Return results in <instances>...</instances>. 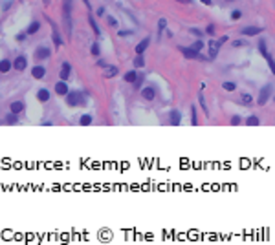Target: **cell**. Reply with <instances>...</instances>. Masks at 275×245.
Returning <instances> with one entry per match:
<instances>
[{"label": "cell", "instance_id": "e0dca14e", "mask_svg": "<svg viewBox=\"0 0 275 245\" xmlns=\"http://www.w3.org/2000/svg\"><path fill=\"white\" fill-rule=\"evenodd\" d=\"M149 44H150V40H149V39H143V40L136 46V53L138 55H143V53H145V50L149 48Z\"/></svg>", "mask_w": 275, "mask_h": 245}, {"label": "cell", "instance_id": "e575fe53", "mask_svg": "<svg viewBox=\"0 0 275 245\" xmlns=\"http://www.w3.org/2000/svg\"><path fill=\"white\" fill-rule=\"evenodd\" d=\"M240 17H242V13H240V11H239V9L231 11V19H233V20H239Z\"/></svg>", "mask_w": 275, "mask_h": 245}, {"label": "cell", "instance_id": "1f68e13d", "mask_svg": "<svg viewBox=\"0 0 275 245\" xmlns=\"http://www.w3.org/2000/svg\"><path fill=\"white\" fill-rule=\"evenodd\" d=\"M259 50H261V55H266V53H268V50H266V42H264V39H261V40H259Z\"/></svg>", "mask_w": 275, "mask_h": 245}, {"label": "cell", "instance_id": "f5cc1de1", "mask_svg": "<svg viewBox=\"0 0 275 245\" xmlns=\"http://www.w3.org/2000/svg\"><path fill=\"white\" fill-rule=\"evenodd\" d=\"M227 2H231V0H227Z\"/></svg>", "mask_w": 275, "mask_h": 245}, {"label": "cell", "instance_id": "db71d44e", "mask_svg": "<svg viewBox=\"0 0 275 245\" xmlns=\"http://www.w3.org/2000/svg\"><path fill=\"white\" fill-rule=\"evenodd\" d=\"M273 101H275V97H273Z\"/></svg>", "mask_w": 275, "mask_h": 245}, {"label": "cell", "instance_id": "6da1fadb", "mask_svg": "<svg viewBox=\"0 0 275 245\" xmlns=\"http://www.w3.org/2000/svg\"><path fill=\"white\" fill-rule=\"evenodd\" d=\"M66 103L70 104V106H83L86 101L83 93L81 92H68V95H66Z\"/></svg>", "mask_w": 275, "mask_h": 245}, {"label": "cell", "instance_id": "7c38bea8", "mask_svg": "<svg viewBox=\"0 0 275 245\" xmlns=\"http://www.w3.org/2000/svg\"><path fill=\"white\" fill-rule=\"evenodd\" d=\"M141 97H143L145 101H152V99L156 97L154 88H150V86H149V88H143V90H141Z\"/></svg>", "mask_w": 275, "mask_h": 245}, {"label": "cell", "instance_id": "83f0119b", "mask_svg": "<svg viewBox=\"0 0 275 245\" xmlns=\"http://www.w3.org/2000/svg\"><path fill=\"white\" fill-rule=\"evenodd\" d=\"M134 66H136V68H143V66H145L143 55H136V59H134Z\"/></svg>", "mask_w": 275, "mask_h": 245}, {"label": "cell", "instance_id": "ac0fdd59", "mask_svg": "<svg viewBox=\"0 0 275 245\" xmlns=\"http://www.w3.org/2000/svg\"><path fill=\"white\" fill-rule=\"evenodd\" d=\"M37 99H39L41 103H48V101H50V92H48L46 88L39 90V92H37Z\"/></svg>", "mask_w": 275, "mask_h": 245}, {"label": "cell", "instance_id": "277c9868", "mask_svg": "<svg viewBox=\"0 0 275 245\" xmlns=\"http://www.w3.org/2000/svg\"><path fill=\"white\" fill-rule=\"evenodd\" d=\"M48 22L52 24V35H53V42H55V48L59 50L61 48V44H63V39H61V35H59V29H57V24H53L50 19H48Z\"/></svg>", "mask_w": 275, "mask_h": 245}, {"label": "cell", "instance_id": "5bb4252c", "mask_svg": "<svg viewBox=\"0 0 275 245\" xmlns=\"http://www.w3.org/2000/svg\"><path fill=\"white\" fill-rule=\"evenodd\" d=\"M2 121H4V125H17V123H19V114H13V112H9V114L2 119Z\"/></svg>", "mask_w": 275, "mask_h": 245}, {"label": "cell", "instance_id": "f6af8a7d", "mask_svg": "<svg viewBox=\"0 0 275 245\" xmlns=\"http://www.w3.org/2000/svg\"><path fill=\"white\" fill-rule=\"evenodd\" d=\"M128 35H132V31H119V37H128Z\"/></svg>", "mask_w": 275, "mask_h": 245}, {"label": "cell", "instance_id": "816d5d0a", "mask_svg": "<svg viewBox=\"0 0 275 245\" xmlns=\"http://www.w3.org/2000/svg\"><path fill=\"white\" fill-rule=\"evenodd\" d=\"M42 2H44V6H48V4H50L52 0H42Z\"/></svg>", "mask_w": 275, "mask_h": 245}, {"label": "cell", "instance_id": "5b68a950", "mask_svg": "<svg viewBox=\"0 0 275 245\" xmlns=\"http://www.w3.org/2000/svg\"><path fill=\"white\" fill-rule=\"evenodd\" d=\"M26 66H28V61H26V57H24V55H19V57L13 61V68H15V70H19V72L26 70Z\"/></svg>", "mask_w": 275, "mask_h": 245}, {"label": "cell", "instance_id": "7a4b0ae2", "mask_svg": "<svg viewBox=\"0 0 275 245\" xmlns=\"http://www.w3.org/2000/svg\"><path fill=\"white\" fill-rule=\"evenodd\" d=\"M70 13H72V0H64V24H66L68 35H72V19H70Z\"/></svg>", "mask_w": 275, "mask_h": 245}, {"label": "cell", "instance_id": "3957f363", "mask_svg": "<svg viewBox=\"0 0 275 245\" xmlns=\"http://www.w3.org/2000/svg\"><path fill=\"white\" fill-rule=\"evenodd\" d=\"M272 88H273V86L270 84V83H268L264 88H261V93H259V99H257V103H259L261 106H264L266 103H268V99L272 97Z\"/></svg>", "mask_w": 275, "mask_h": 245}, {"label": "cell", "instance_id": "44dd1931", "mask_svg": "<svg viewBox=\"0 0 275 245\" xmlns=\"http://www.w3.org/2000/svg\"><path fill=\"white\" fill-rule=\"evenodd\" d=\"M79 125H81V126H88V125H92V115H90V114L81 115V119H79Z\"/></svg>", "mask_w": 275, "mask_h": 245}, {"label": "cell", "instance_id": "7bdbcfd3", "mask_svg": "<svg viewBox=\"0 0 275 245\" xmlns=\"http://www.w3.org/2000/svg\"><path fill=\"white\" fill-rule=\"evenodd\" d=\"M24 39H26V33H20V35H17V40H19V42H22Z\"/></svg>", "mask_w": 275, "mask_h": 245}, {"label": "cell", "instance_id": "d4e9b609", "mask_svg": "<svg viewBox=\"0 0 275 245\" xmlns=\"http://www.w3.org/2000/svg\"><path fill=\"white\" fill-rule=\"evenodd\" d=\"M259 123L261 121H259V117H255V115H250V117L246 119V125L248 126H259Z\"/></svg>", "mask_w": 275, "mask_h": 245}, {"label": "cell", "instance_id": "836d02e7", "mask_svg": "<svg viewBox=\"0 0 275 245\" xmlns=\"http://www.w3.org/2000/svg\"><path fill=\"white\" fill-rule=\"evenodd\" d=\"M158 28H160V31H163V29L167 28V20H165V19H160V20H158Z\"/></svg>", "mask_w": 275, "mask_h": 245}, {"label": "cell", "instance_id": "cb8c5ba5", "mask_svg": "<svg viewBox=\"0 0 275 245\" xmlns=\"http://www.w3.org/2000/svg\"><path fill=\"white\" fill-rule=\"evenodd\" d=\"M88 22H90V26H92V29H94V33L97 35V37H99V35H101V29H99V26L95 24V20H94V17H92V15L88 17Z\"/></svg>", "mask_w": 275, "mask_h": 245}, {"label": "cell", "instance_id": "8fae6325", "mask_svg": "<svg viewBox=\"0 0 275 245\" xmlns=\"http://www.w3.org/2000/svg\"><path fill=\"white\" fill-rule=\"evenodd\" d=\"M35 57L41 59V61H42V59H48V57H50V50H48L46 46H39L37 51H35Z\"/></svg>", "mask_w": 275, "mask_h": 245}, {"label": "cell", "instance_id": "ab89813d", "mask_svg": "<svg viewBox=\"0 0 275 245\" xmlns=\"http://www.w3.org/2000/svg\"><path fill=\"white\" fill-rule=\"evenodd\" d=\"M233 46H235V48H240V46H246V40H235V42H233Z\"/></svg>", "mask_w": 275, "mask_h": 245}, {"label": "cell", "instance_id": "7402d4cb", "mask_svg": "<svg viewBox=\"0 0 275 245\" xmlns=\"http://www.w3.org/2000/svg\"><path fill=\"white\" fill-rule=\"evenodd\" d=\"M136 79H138V73L134 72V70L125 73V81H127V83H132V84H134V83H136Z\"/></svg>", "mask_w": 275, "mask_h": 245}, {"label": "cell", "instance_id": "30bf717a", "mask_svg": "<svg viewBox=\"0 0 275 245\" xmlns=\"http://www.w3.org/2000/svg\"><path fill=\"white\" fill-rule=\"evenodd\" d=\"M55 93H57V95H68V84L64 83L63 79L55 84Z\"/></svg>", "mask_w": 275, "mask_h": 245}, {"label": "cell", "instance_id": "4316f807", "mask_svg": "<svg viewBox=\"0 0 275 245\" xmlns=\"http://www.w3.org/2000/svg\"><path fill=\"white\" fill-rule=\"evenodd\" d=\"M222 88L226 90V92H235V90H237V84L227 81V83H222Z\"/></svg>", "mask_w": 275, "mask_h": 245}, {"label": "cell", "instance_id": "9a60e30c", "mask_svg": "<svg viewBox=\"0 0 275 245\" xmlns=\"http://www.w3.org/2000/svg\"><path fill=\"white\" fill-rule=\"evenodd\" d=\"M31 75L35 79H42L46 75V68L44 66H35V68H31Z\"/></svg>", "mask_w": 275, "mask_h": 245}, {"label": "cell", "instance_id": "4fadbf2b", "mask_svg": "<svg viewBox=\"0 0 275 245\" xmlns=\"http://www.w3.org/2000/svg\"><path fill=\"white\" fill-rule=\"evenodd\" d=\"M9 112H13V114H20V112H24V103L22 101H13L9 104Z\"/></svg>", "mask_w": 275, "mask_h": 245}, {"label": "cell", "instance_id": "52a82bcc", "mask_svg": "<svg viewBox=\"0 0 275 245\" xmlns=\"http://www.w3.org/2000/svg\"><path fill=\"white\" fill-rule=\"evenodd\" d=\"M222 44H220V40H209V59H215L216 55H218V48H220Z\"/></svg>", "mask_w": 275, "mask_h": 245}, {"label": "cell", "instance_id": "8992f818", "mask_svg": "<svg viewBox=\"0 0 275 245\" xmlns=\"http://www.w3.org/2000/svg\"><path fill=\"white\" fill-rule=\"evenodd\" d=\"M180 51L185 55L187 59H204V57L200 55V51H196V50H193V48H180Z\"/></svg>", "mask_w": 275, "mask_h": 245}, {"label": "cell", "instance_id": "f35d334b", "mask_svg": "<svg viewBox=\"0 0 275 245\" xmlns=\"http://www.w3.org/2000/svg\"><path fill=\"white\" fill-rule=\"evenodd\" d=\"M9 6H11V0H4V4H2V9L8 11V9H9Z\"/></svg>", "mask_w": 275, "mask_h": 245}, {"label": "cell", "instance_id": "2e32d148", "mask_svg": "<svg viewBox=\"0 0 275 245\" xmlns=\"http://www.w3.org/2000/svg\"><path fill=\"white\" fill-rule=\"evenodd\" d=\"M70 72H72V66H70V62H63V66H61V79H63V81H66V79L70 77Z\"/></svg>", "mask_w": 275, "mask_h": 245}, {"label": "cell", "instance_id": "bcb514c9", "mask_svg": "<svg viewBox=\"0 0 275 245\" xmlns=\"http://www.w3.org/2000/svg\"><path fill=\"white\" fill-rule=\"evenodd\" d=\"M97 15L103 17V15H105V8H99V9H97Z\"/></svg>", "mask_w": 275, "mask_h": 245}, {"label": "cell", "instance_id": "d6986e66", "mask_svg": "<svg viewBox=\"0 0 275 245\" xmlns=\"http://www.w3.org/2000/svg\"><path fill=\"white\" fill-rule=\"evenodd\" d=\"M117 72H119V68H116V66H106V70H105V79H112V77H116Z\"/></svg>", "mask_w": 275, "mask_h": 245}, {"label": "cell", "instance_id": "9c48e42d", "mask_svg": "<svg viewBox=\"0 0 275 245\" xmlns=\"http://www.w3.org/2000/svg\"><path fill=\"white\" fill-rule=\"evenodd\" d=\"M169 121H171V126H180V123H182V114L178 112V110H172V112H171Z\"/></svg>", "mask_w": 275, "mask_h": 245}, {"label": "cell", "instance_id": "74e56055", "mask_svg": "<svg viewBox=\"0 0 275 245\" xmlns=\"http://www.w3.org/2000/svg\"><path fill=\"white\" fill-rule=\"evenodd\" d=\"M231 125H233V126H239V125H240V117H239V115L231 117Z\"/></svg>", "mask_w": 275, "mask_h": 245}, {"label": "cell", "instance_id": "60d3db41", "mask_svg": "<svg viewBox=\"0 0 275 245\" xmlns=\"http://www.w3.org/2000/svg\"><path fill=\"white\" fill-rule=\"evenodd\" d=\"M108 24H110V26H117V20L114 19V17H108Z\"/></svg>", "mask_w": 275, "mask_h": 245}, {"label": "cell", "instance_id": "484cf974", "mask_svg": "<svg viewBox=\"0 0 275 245\" xmlns=\"http://www.w3.org/2000/svg\"><path fill=\"white\" fill-rule=\"evenodd\" d=\"M262 57H264L266 61H268V64H270V70H272V73L275 75V61L272 59V55H270V53H266V55H262Z\"/></svg>", "mask_w": 275, "mask_h": 245}, {"label": "cell", "instance_id": "603a6c76", "mask_svg": "<svg viewBox=\"0 0 275 245\" xmlns=\"http://www.w3.org/2000/svg\"><path fill=\"white\" fill-rule=\"evenodd\" d=\"M39 28H41V24L35 20V22H31V24H30V28H28V31H26V33H28V35H33V33L39 31Z\"/></svg>", "mask_w": 275, "mask_h": 245}, {"label": "cell", "instance_id": "f1b7e54d", "mask_svg": "<svg viewBox=\"0 0 275 245\" xmlns=\"http://www.w3.org/2000/svg\"><path fill=\"white\" fill-rule=\"evenodd\" d=\"M198 103H200V106H202V110H204V114L207 115V103H205V97L202 95V93L198 95Z\"/></svg>", "mask_w": 275, "mask_h": 245}, {"label": "cell", "instance_id": "ba28073f", "mask_svg": "<svg viewBox=\"0 0 275 245\" xmlns=\"http://www.w3.org/2000/svg\"><path fill=\"white\" fill-rule=\"evenodd\" d=\"M262 33V28H257V26H248L242 29V35L246 37H255V35H261Z\"/></svg>", "mask_w": 275, "mask_h": 245}, {"label": "cell", "instance_id": "d590c367", "mask_svg": "<svg viewBox=\"0 0 275 245\" xmlns=\"http://www.w3.org/2000/svg\"><path fill=\"white\" fill-rule=\"evenodd\" d=\"M92 55H94V57H97V55H99V44H97V42L92 44Z\"/></svg>", "mask_w": 275, "mask_h": 245}, {"label": "cell", "instance_id": "681fc988", "mask_svg": "<svg viewBox=\"0 0 275 245\" xmlns=\"http://www.w3.org/2000/svg\"><path fill=\"white\" fill-rule=\"evenodd\" d=\"M202 2H204L205 6H211V0H202Z\"/></svg>", "mask_w": 275, "mask_h": 245}, {"label": "cell", "instance_id": "c3c4849f", "mask_svg": "<svg viewBox=\"0 0 275 245\" xmlns=\"http://www.w3.org/2000/svg\"><path fill=\"white\" fill-rule=\"evenodd\" d=\"M97 66H105V68H106V62H105V61H97Z\"/></svg>", "mask_w": 275, "mask_h": 245}, {"label": "cell", "instance_id": "f546056e", "mask_svg": "<svg viewBox=\"0 0 275 245\" xmlns=\"http://www.w3.org/2000/svg\"><path fill=\"white\" fill-rule=\"evenodd\" d=\"M196 123H198V121H196V108H194V104H193V106H191V125L196 126Z\"/></svg>", "mask_w": 275, "mask_h": 245}, {"label": "cell", "instance_id": "8d00e7d4", "mask_svg": "<svg viewBox=\"0 0 275 245\" xmlns=\"http://www.w3.org/2000/svg\"><path fill=\"white\" fill-rule=\"evenodd\" d=\"M141 83H143V75H138L136 83H134V88H141Z\"/></svg>", "mask_w": 275, "mask_h": 245}, {"label": "cell", "instance_id": "d6a6232c", "mask_svg": "<svg viewBox=\"0 0 275 245\" xmlns=\"http://www.w3.org/2000/svg\"><path fill=\"white\" fill-rule=\"evenodd\" d=\"M191 48H193V50H196V51H202V48H204V42H202L200 39H198L196 42H194L193 46H191Z\"/></svg>", "mask_w": 275, "mask_h": 245}, {"label": "cell", "instance_id": "7dc6e473", "mask_svg": "<svg viewBox=\"0 0 275 245\" xmlns=\"http://www.w3.org/2000/svg\"><path fill=\"white\" fill-rule=\"evenodd\" d=\"M176 2H182V4H193V0H176Z\"/></svg>", "mask_w": 275, "mask_h": 245}, {"label": "cell", "instance_id": "f907efd6", "mask_svg": "<svg viewBox=\"0 0 275 245\" xmlns=\"http://www.w3.org/2000/svg\"><path fill=\"white\" fill-rule=\"evenodd\" d=\"M83 2H85L86 6H88V9H90V0H83Z\"/></svg>", "mask_w": 275, "mask_h": 245}, {"label": "cell", "instance_id": "ffe728a7", "mask_svg": "<svg viewBox=\"0 0 275 245\" xmlns=\"http://www.w3.org/2000/svg\"><path fill=\"white\" fill-rule=\"evenodd\" d=\"M11 66H13V64H11V61L4 59V61L0 62V72H2V73H8V72L11 70Z\"/></svg>", "mask_w": 275, "mask_h": 245}, {"label": "cell", "instance_id": "4dcf8cb0", "mask_svg": "<svg viewBox=\"0 0 275 245\" xmlns=\"http://www.w3.org/2000/svg\"><path fill=\"white\" fill-rule=\"evenodd\" d=\"M240 101H242L244 104H251V101H253V97L250 95V93H242V95H240Z\"/></svg>", "mask_w": 275, "mask_h": 245}, {"label": "cell", "instance_id": "ee69618b", "mask_svg": "<svg viewBox=\"0 0 275 245\" xmlns=\"http://www.w3.org/2000/svg\"><path fill=\"white\" fill-rule=\"evenodd\" d=\"M205 31L209 33V35H213V33H215V26H207V29H205Z\"/></svg>", "mask_w": 275, "mask_h": 245}, {"label": "cell", "instance_id": "b9f144b4", "mask_svg": "<svg viewBox=\"0 0 275 245\" xmlns=\"http://www.w3.org/2000/svg\"><path fill=\"white\" fill-rule=\"evenodd\" d=\"M191 33H193V35H196V37H202V31H200V29H196V28H193V29H191Z\"/></svg>", "mask_w": 275, "mask_h": 245}]
</instances>
